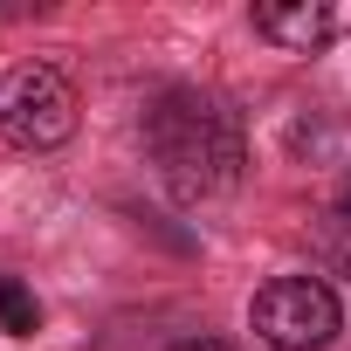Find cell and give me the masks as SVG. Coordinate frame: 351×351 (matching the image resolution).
Here are the masks:
<instances>
[{"label":"cell","mask_w":351,"mask_h":351,"mask_svg":"<svg viewBox=\"0 0 351 351\" xmlns=\"http://www.w3.org/2000/svg\"><path fill=\"white\" fill-rule=\"evenodd\" d=\"M145 145L172 200H214L241 180V124L207 90H165L145 110Z\"/></svg>","instance_id":"obj_1"},{"label":"cell","mask_w":351,"mask_h":351,"mask_svg":"<svg viewBox=\"0 0 351 351\" xmlns=\"http://www.w3.org/2000/svg\"><path fill=\"white\" fill-rule=\"evenodd\" d=\"M255 35L289 49V56H310L337 35V14L324 8V0H269V8H255Z\"/></svg>","instance_id":"obj_4"},{"label":"cell","mask_w":351,"mask_h":351,"mask_svg":"<svg viewBox=\"0 0 351 351\" xmlns=\"http://www.w3.org/2000/svg\"><path fill=\"white\" fill-rule=\"evenodd\" d=\"M344 207H351V186H344Z\"/></svg>","instance_id":"obj_7"},{"label":"cell","mask_w":351,"mask_h":351,"mask_svg":"<svg viewBox=\"0 0 351 351\" xmlns=\"http://www.w3.org/2000/svg\"><path fill=\"white\" fill-rule=\"evenodd\" d=\"M248 324H255V337L276 344V351H324V344L344 330V303H337V289L317 282V276H276L269 289H255Z\"/></svg>","instance_id":"obj_3"},{"label":"cell","mask_w":351,"mask_h":351,"mask_svg":"<svg viewBox=\"0 0 351 351\" xmlns=\"http://www.w3.org/2000/svg\"><path fill=\"white\" fill-rule=\"evenodd\" d=\"M76 131V90L56 62H21L0 76V138L21 152H56Z\"/></svg>","instance_id":"obj_2"},{"label":"cell","mask_w":351,"mask_h":351,"mask_svg":"<svg viewBox=\"0 0 351 351\" xmlns=\"http://www.w3.org/2000/svg\"><path fill=\"white\" fill-rule=\"evenodd\" d=\"M35 324H42V303L14 282V276H0V330H14V337H35Z\"/></svg>","instance_id":"obj_5"},{"label":"cell","mask_w":351,"mask_h":351,"mask_svg":"<svg viewBox=\"0 0 351 351\" xmlns=\"http://www.w3.org/2000/svg\"><path fill=\"white\" fill-rule=\"evenodd\" d=\"M172 351H234V344H221V337H186V344H172Z\"/></svg>","instance_id":"obj_6"}]
</instances>
